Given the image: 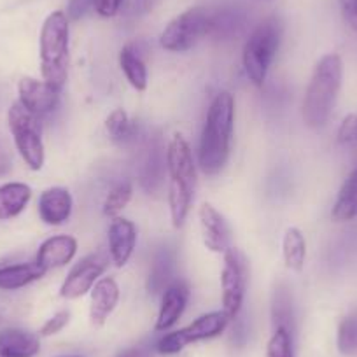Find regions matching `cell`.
<instances>
[{"instance_id": "cell-1", "label": "cell", "mask_w": 357, "mask_h": 357, "mask_svg": "<svg viewBox=\"0 0 357 357\" xmlns=\"http://www.w3.org/2000/svg\"><path fill=\"white\" fill-rule=\"evenodd\" d=\"M235 133V97L219 91L211 102L198 144V167L205 175H219L231 156Z\"/></svg>"}, {"instance_id": "cell-2", "label": "cell", "mask_w": 357, "mask_h": 357, "mask_svg": "<svg viewBox=\"0 0 357 357\" xmlns=\"http://www.w3.org/2000/svg\"><path fill=\"white\" fill-rule=\"evenodd\" d=\"M167 174L168 184V207L174 228H183L197 190V161L193 149L184 135L175 133L167 146Z\"/></svg>"}, {"instance_id": "cell-3", "label": "cell", "mask_w": 357, "mask_h": 357, "mask_svg": "<svg viewBox=\"0 0 357 357\" xmlns=\"http://www.w3.org/2000/svg\"><path fill=\"white\" fill-rule=\"evenodd\" d=\"M343 81V60L338 53H328L317 61L305 89L301 118L312 130L326 126L335 111Z\"/></svg>"}, {"instance_id": "cell-4", "label": "cell", "mask_w": 357, "mask_h": 357, "mask_svg": "<svg viewBox=\"0 0 357 357\" xmlns=\"http://www.w3.org/2000/svg\"><path fill=\"white\" fill-rule=\"evenodd\" d=\"M39 53L43 79L61 93L67 84L70 63V20L65 11H53L44 20Z\"/></svg>"}, {"instance_id": "cell-5", "label": "cell", "mask_w": 357, "mask_h": 357, "mask_svg": "<svg viewBox=\"0 0 357 357\" xmlns=\"http://www.w3.org/2000/svg\"><path fill=\"white\" fill-rule=\"evenodd\" d=\"M284 25L279 16H268L257 23L247 37L242 50V65L247 79L256 88H263L268 72L279 53L282 43Z\"/></svg>"}, {"instance_id": "cell-6", "label": "cell", "mask_w": 357, "mask_h": 357, "mask_svg": "<svg viewBox=\"0 0 357 357\" xmlns=\"http://www.w3.org/2000/svg\"><path fill=\"white\" fill-rule=\"evenodd\" d=\"M211 33L212 9L197 6L175 16L165 26L160 36V46L170 53H186Z\"/></svg>"}, {"instance_id": "cell-7", "label": "cell", "mask_w": 357, "mask_h": 357, "mask_svg": "<svg viewBox=\"0 0 357 357\" xmlns=\"http://www.w3.org/2000/svg\"><path fill=\"white\" fill-rule=\"evenodd\" d=\"M8 123L22 160L25 161L30 170L39 172L44 167V161H46L40 118L26 111L20 102H15L9 107Z\"/></svg>"}, {"instance_id": "cell-8", "label": "cell", "mask_w": 357, "mask_h": 357, "mask_svg": "<svg viewBox=\"0 0 357 357\" xmlns=\"http://www.w3.org/2000/svg\"><path fill=\"white\" fill-rule=\"evenodd\" d=\"M229 321L231 319L222 310L208 312V314L200 315L191 324H188L186 328L170 331L161 336L156 343L158 354L174 356V354H178L181 350L186 349L188 345H191V343L218 338V336H221L226 331Z\"/></svg>"}, {"instance_id": "cell-9", "label": "cell", "mask_w": 357, "mask_h": 357, "mask_svg": "<svg viewBox=\"0 0 357 357\" xmlns=\"http://www.w3.org/2000/svg\"><path fill=\"white\" fill-rule=\"evenodd\" d=\"M225 263L221 270V291H222V312L231 321L238 319L249 284V266L247 259L238 249L229 247L225 254Z\"/></svg>"}, {"instance_id": "cell-10", "label": "cell", "mask_w": 357, "mask_h": 357, "mask_svg": "<svg viewBox=\"0 0 357 357\" xmlns=\"http://www.w3.org/2000/svg\"><path fill=\"white\" fill-rule=\"evenodd\" d=\"M111 257L104 256L102 252L88 254L81 261L72 266L70 272L65 277L63 284L60 287V296L63 300H79L89 291L93 289L95 284L104 277L105 270L109 266Z\"/></svg>"}, {"instance_id": "cell-11", "label": "cell", "mask_w": 357, "mask_h": 357, "mask_svg": "<svg viewBox=\"0 0 357 357\" xmlns=\"http://www.w3.org/2000/svg\"><path fill=\"white\" fill-rule=\"evenodd\" d=\"M18 102L37 118L51 114L60 104V91L44 79L23 77L18 82Z\"/></svg>"}, {"instance_id": "cell-12", "label": "cell", "mask_w": 357, "mask_h": 357, "mask_svg": "<svg viewBox=\"0 0 357 357\" xmlns=\"http://www.w3.org/2000/svg\"><path fill=\"white\" fill-rule=\"evenodd\" d=\"M198 221H200L204 245L211 252L225 254L231 247V231L228 222L214 205L208 202L202 204L198 208Z\"/></svg>"}, {"instance_id": "cell-13", "label": "cell", "mask_w": 357, "mask_h": 357, "mask_svg": "<svg viewBox=\"0 0 357 357\" xmlns=\"http://www.w3.org/2000/svg\"><path fill=\"white\" fill-rule=\"evenodd\" d=\"M107 242L109 257L114 263V266H126L128 261L132 259L137 245V226L130 219L118 215L109 225Z\"/></svg>"}, {"instance_id": "cell-14", "label": "cell", "mask_w": 357, "mask_h": 357, "mask_svg": "<svg viewBox=\"0 0 357 357\" xmlns=\"http://www.w3.org/2000/svg\"><path fill=\"white\" fill-rule=\"evenodd\" d=\"M119 296L121 291L114 277H102L89 291V322L97 328L104 326L118 307Z\"/></svg>"}, {"instance_id": "cell-15", "label": "cell", "mask_w": 357, "mask_h": 357, "mask_svg": "<svg viewBox=\"0 0 357 357\" xmlns=\"http://www.w3.org/2000/svg\"><path fill=\"white\" fill-rule=\"evenodd\" d=\"M188 301H190V287H188V284H184L183 280H175L174 284H170L161 294V305L154 329L160 333H167L168 329L174 328L183 317Z\"/></svg>"}, {"instance_id": "cell-16", "label": "cell", "mask_w": 357, "mask_h": 357, "mask_svg": "<svg viewBox=\"0 0 357 357\" xmlns=\"http://www.w3.org/2000/svg\"><path fill=\"white\" fill-rule=\"evenodd\" d=\"M79 249V243L70 235H53L44 240L36 254V263L44 272L56 270L72 263Z\"/></svg>"}, {"instance_id": "cell-17", "label": "cell", "mask_w": 357, "mask_h": 357, "mask_svg": "<svg viewBox=\"0 0 357 357\" xmlns=\"http://www.w3.org/2000/svg\"><path fill=\"white\" fill-rule=\"evenodd\" d=\"M72 208H74V200H72L70 191L60 186L44 190L37 200V212H39L40 221L47 226L65 225L70 219Z\"/></svg>"}, {"instance_id": "cell-18", "label": "cell", "mask_w": 357, "mask_h": 357, "mask_svg": "<svg viewBox=\"0 0 357 357\" xmlns=\"http://www.w3.org/2000/svg\"><path fill=\"white\" fill-rule=\"evenodd\" d=\"M40 350L39 336L20 328L0 331V357H36Z\"/></svg>"}, {"instance_id": "cell-19", "label": "cell", "mask_w": 357, "mask_h": 357, "mask_svg": "<svg viewBox=\"0 0 357 357\" xmlns=\"http://www.w3.org/2000/svg\"><path fill=\"white\" fill-rule=\"evenodd\" d=\"M32 200V188L25 183H8L0 186V221L15 219Z\"/></svg>"}, {"instance_id": "cell-20", "label": "cell", "mask_w": 357, "mask_h": 357, "mask_svg": "<svg viewBox=\"0 0 357 357\" xmlns=\"http://www.w3.org/2000/svg\"><path fill=\"white\" fill-rule=\"evenodd\" d=\"M46 275L43 268L36 263H18L8 264L0 268V289L2 291H18L22 287H26L29 284L43 279Z\"/></svg>"}, {"instance_id": "cell-21", "label": "cell", "mask_w": 357, "mask_h": 357, "mask_svg": "<svg viewBox=\"0 0 357 357\" xmlns=\"http://www.w3.org/2000/svg\"><path fill=\"white\" fill-rule=\"evenodd\" d=\"M167 172V149L160 144H151L140 168V184L146 191L153 193L163 183V175Z\"/></svg>"}, {"instance_id": "cell-22", "label": "cell", "mask_w": 357, "mask_h": 357, "mask_svg": "<svg viewBox=\"0 0 357 357\" xmlns=\"http://www.w3.org/2000/svg\"><path fill=\"white\" fill-rule=\"evenodd\" d=\"M119 67L125 74L126 81L137 91H146L147 82H149V74L147 67L140 56L139 50L133 44H126L119 51Z\"/></svg>"}, {"instance_id": "cell-23", "label": "cell", "mask_w": 357, "mask_h": 357, "mask_svg": "<svg viewBox=\"0 0 357 357\" xmlns=\"http://www.w3.org/2000/svg\"><path fill=\"white\" fill-rule=\"evenodd\" d=\"M331 218L336 222H349L357 218V167L340 188L331 208Z\"/></svg>"}, {"instance_id": "cell-24", "label": "cell", "mask_w": 357, "mask_h": 357, "mask_svg": "<svg viewBox=\"0 0 357 357\" xmlns=\"http://www.w3.org/2000/svg\"><path fill=\"white\" fill-rule=\"evenodd\" d=\"M105 130H107L112 142L118 144V146H130V144L135 142L140 133L139 123L125 109H114L105 118Z\"/></svg>"}, {"instance_id": "cell-25", "label": "cell", "mask_w": 357, "mask_h": 357, "mask_svg": "<svg viewBox=\"0 0 357 357\" xmlns=\"http://www.w3.org/2000/svg\"><path fill=\"white\" fill-rule=\"evenodd\" d=\"M175 257L170 250H161L151 266L147 289L153 294H163L170 284L175 282Z\"/></svg>"}, {"instance_id": "cell-26", "label": "cell", "mask_w": 357, "mask_h": 357, "mask_svg": "<svg viewBox=\"0 0 357 357\" xmlns=\"http://www.w3.org/2000/svg\"><path fill=\"white\" fill-rule=\"evenodd\" d=\"M284 263L291 272H303L307 263V240L300 228H287L282 238Z\"/></svg>"}, {"instance_id": "cell-27", "label": "cell", "mask_w": 357, "mask_h": 357, "mask_svg": "<svg viewBox=\"0 0 357 357\" xmlns=\"http://www.w3.org/2000/svg\"><path fill=\"white\" fill-rule=\"evenodd\" d=\"M133 197V186L132 183L125 181V183H119L112 188L111 191L105 197L104 205H102V212H104L105 218H118L126 207H128L130 200Z\"/></svg>"}, {"instance_id": "cell-28", "label": "cell", "mask_w": 357, "mask_h": 357, "mask_svg": "<svg viewBox=\"0 0 357 357\" xmlns=\"http://www.w3.org/2000/svg\"><path fill=\"white\" fill-rule=\"evenodd\" d=\"M242 13L238 9L225 8L212 11V33L215 37H229L242 26Z\"/></svg>"}, {"instance_id": "cell-29", "label": "cell", "mask_w": 357, "mask_h": 357, "mask_svg": "<svg viewBox=\"0 0 357 357\" xmlns=\"http://www.w3.org/2000/svg\"><path fill=\"white\" fill-rule=\"evenodd\" d=\"M336 347L343 356L357 354V312L342 319L336 335Z\"/></svg>"}, {"instance_id": "cell-30", "label": "cell", "mask_w": 357, "mask_h": 357, "mask_svg": "<svg viewBox=\"0 0 357 357\" xmlns=\"http://www.w3.org/2000/svg\"><path fill=\"white\" fill-rule=\"evenodd\" d=\"M272 317L275 328H286L291 331L293 324V303H291V294L287 289H275L272 305Z\"/></svg>"}, {"instance_id": "cell-31", "label": "cell", "mask_w": 357, "mask_h": 357, "mask_svg": "<svg viewBox=\"0 0 357 357\" xmlns=\"http://www.w3.org/2000/svg\"><path fill=\"white\" fill-rule=\"evenodd\" d=\"M266 357H294L293 335L286 328H275L272 338L268 340Z\"/></svg>"}, {"instance_id": "cell-32", "label": "cell", "mask_w": 357, "mask_h": 357, "mask_svg": "<svg viewBox=\"0 0 357 357\" xmlns=\"http://www.w3.org/2000/svg\"><path fill=\"white\" fill-rule=\"evenodd\" d=\"M68 322H70V312L68 310L56 312V314L51 315V317L44 322L43 328L39 329V336L47 338V336L58 335V333L63 331V329L67 328Z\"/></svg>"}, {"instance_id": "cell-33", "label": "cell", "mask_w": 357, "mask_h": 357, "mask_svg": "<svg viewBox=\"0 0 357 357\" xmlns=\"http://www.w3.org/2000/svg\"><path fill=\"white\" fill-rule=\"evenodd\" d=\"M336 139H338V142L343 144V146L357 144V112L356 114H349L347 118H343V121L340 123Z\"/></svg>"}, {"instance_id": "cell-34", "label": "cell", "mask_w": 357, "mask_h": 357, "mask_svg": "<svg viewBox=\"0 0 357 357\" xmlns=\"http://www.w3.org/2000/svg\"><path fill=\"white\" fill-rule=\"evenodd\" d=\"M125 0H91V8L102 18H114L121 11Z\"/></svg>"}, {"instance_id": "cell-35", "label": "cell", "mask_w": 357, "mask_h": 357, "mask_svg": "<svg viewBox=\"0 0 357 357\" xmlns=\"http://www.w3.org/2000/svg\"><path fill=\"white\" fill-rule=\"evenodd\" d=\"M13 170V154L8 142L0 137V177L8 175Z\"/></svg>"}, {"instance_id": "cell-36", "label": "cell", "mask_w": 357, "mask_h": 357, "mask_svg": "<svg viewBox=\"0 0 357 357\" xmlns=\"http://www.w3.org/2000/svg\"><path fill=\"white\" fill-rule=\"evenodd\" d=\"M338 4L343 18L350 23V26L357 29V0H338Z\"/></svg>"}, {"instance_id": "cell-37", "label": "cell", "mask_w": 357, "mask_h": 357, "mask_svg": "<svg viewBox=\"0 0 357 357\" xmlns=\"http://www.w3.org/2000/svg\"><path fill=\"white\" fill-rule=\"evenodd\" d=\"M89 6H91V0H70L67 9L68 20H79L88 11Z\"/></svg>"}, {"instance_id": "cell-38", "label": "cell", "mask_w": 357, "mask_h": 357, "mask_svg": "<svg viewBox=\"0 0 357 357\" xmlns=\"http://www.w3.org/2000/svg\"><path fill=\"white\" fill-rule=\"evenodd\" d=\"M116 357H153L151 350L147 347L139 345V347H130V349L121 350Z\"/></svg>"}, {"instance_id": "cell-39", "label": "cell", "mask_w": 357, "mask_h": 357, "mask_svg": "<svg viewBox=\"0 0 357 357\" xmlns=\"http://www.w3.org/2000/svg\"><path fill=\"white\" fill-rule=\"evenodd\" d=\"M259 2H270V0H259Z\"/></svg>"}, {"instance_id": "cell-40", "label": "cell", "mask_w": 357, "mask_h": 357, "mask_svg": "<svg viewBox=\"0 0 357 357\" xmlns=\"http://www.w3.org/2000/svg\"><path fill=\"white\" fill-rule=\"evenodd\" d=\"M68 357H82V356H68Z\"/></svg>"}]
</instances>
